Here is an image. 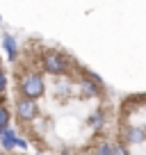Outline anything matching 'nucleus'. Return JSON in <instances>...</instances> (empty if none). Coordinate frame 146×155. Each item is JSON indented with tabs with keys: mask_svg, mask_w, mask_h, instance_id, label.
<instances>
[{
	"mask_svg": "<svg viewBox=\"0 0 146 155\" xmlns=\"http://www.w3.org/2000/svg\"><path fill=\"white\" fill-rule=\"evenodd\" d=\"M103 121H105V116H103V112H101V110H98V112H94V114L89 116V126H94V128H98Z\"/></svg>",
	"mask_w": 146,
	"mask_h": 155,
	"instance_id": "8",
	"label": "nucleus"
},
{
	"mask_svg": "<svg viewBox=\"0 0 146 155\" xmlns=\"http://www.w3.org/2000/svg\"><path fill=\"white\" fill-rule=\"evenodd\" d=\"M5 87H7V80H5V73L0 71V94L5 91Z\"/></svg>",
	"mask_w": 146,
	"mask_h": 155,
	"instance_id": "11",
	"label": "nucleus"
},
{
	"mask_svg": "<svg viewBox=\"0 0 146 155\" xmlns=\"http://www.w3.org/2000/svg\"><path fill=\"white\" fill-rule=\"evenodd\" d=\"M144 137H146V132L141 130V128L132 126L130 130H128V144H141V141H144Z\"/></svg>",
	"mask_w": 146,
	"mask_h": 155,
	"instance_id": "6",
	"label": "nucleus"
},
{
	"mask_svg": "<svg viewBox=\"0 0 146 155\" xmlns=\"http://www.w3.org/2000/svg\"><path fill=\"white\" fill-rule=\"evenodd\" d=\"M21 91H23V98H39L44 94V80H41L39 73H28V75L21 78Z\"/></svg>",
	"mask_w": 146,
	"mask_h": 155,
	"instance_id": "1",
	"label": "nucleus"
},
{
	"mask_svg": "<svg viewBox=\"0 0 146 155\" xmlns=\"http://www.w3.org/2000/svg\"><path fill=\"white\" fill-rule=\"evenodd\" d=\"M9 128V112L5 107H0V132H5Z\"/></svg>",
	"mask_w": 146,
	"mask_h": 155,
	"instance_id": "7",
	"label": "nucleus"
},
{
	"mask_svg": "<svg viewBox=\"0 0 146 155\" xmlns=\"http://www.w3.org/2000/svg\"><path fill=\"white\" fill-rule=\"evenodd\" d=\"M0 139H2V146H5L7 150H12L14 146H18V139H16L14 130H9V128H7L5 132H0Z\"/></svg>",
	"mask_w": 146,
	"mask_h": 155,
	"instance_id": "5",
	"label": "nucleus"
},
{
	"mask_svg": "<svg viewBox=\"0 0 146 155\" xmlns=\"http://www.w3.org/2000/svg\"><path fill=\"white\" fill-rule=\"evenodd\" d=\"M112 155H128V148L123 144H112Z\"/></svg>",
	"mask_w": 146,
	"mask_h": 155,
	"instance_id": "10",
	"label": "nucleus"
},
{
	"mask_svg": "<svg viewBox=\"0 0 146 155\" xmlns=\"http://www.w3.org/2000/svg\"><path fill=\"white\" fill-rule=\"evenodd\" d=\"M2 46H5V50H7L9 62H14L16 59V39L12 37V34H5V37H2Z\"/></svg>",
	"mask_w": 146,
	"mask_h": 155,
	"instance_id": "4",
	"label": "nucleus"
},
{
	"mask_svg": "<svg viewBox=\"0 0 146 155\" xmlns=\"http://www.w3.org/2000/svg\"><path fill=\"white\" fill-rule=\"evenodd\" d=\"M37 112H39V107H37L34 101H30V98H21V101L16 103V114H18V119H23V121H32L34 116H37Z\"/></svg>",
	"mask_w": 146,
	"mask_h": 155,
	"instance_id": "3",
	"label": "nucleus"
},
{
	"mask_svg": "<svg viewBox=\"0 0 146 155\" xmlns=\"http://www.w3.org/2000/svg\"><path fill=\"white\" fill-rule=\"evenodd\" d=\"M44 68L48 73H53V75H62V73L66 71V59H64L62 55H57V53H48L44 57Z\"/></svg>",
	"mask_w": 146,
	"mask_h": 155,
	"instance_id": "2",
	"label": "nucleus"
},
{
	"mask_svg": "<svg viewBox=\"0 0 146 155\" xmlns=\"http://www.w3.org/2000/svg\"><path fill=\"white\" fill-rule=\"evenodd\" d=\"M96 155H112V144H107V141H103L101 146L96 148Z\"/></svg>",
	"mask_w": 146,
	"mask_h": 155,
	"instance_id": "9",
	"label": "nucleus"
}]
</instances>
